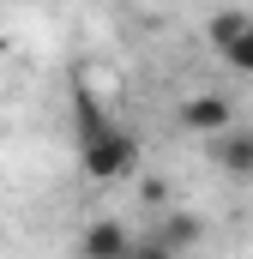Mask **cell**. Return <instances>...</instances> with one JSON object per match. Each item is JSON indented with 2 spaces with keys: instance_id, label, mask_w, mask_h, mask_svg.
<instances>
[{
  "instance_id": "cell-1",
  "label": "cell",
  "mask_w": 253,
  "mask_h": 259,
  "mask_svg": "<svg viewBox=\"0 0 253 259\" xmlns=\"http://www.w3.org/2000/svg\"><path fill=\"white\" fill-rule=\"evenodd\" d=\"M66 115H72V157H78V175L85 181L115 187V181H133L139 175V133L126 127L85 78L72 84Z\"/></svg>"
},
{
  "instance_id": "cell-2",
  "label": "cell",
  "mask_w": 253,
  "mask_h": 259,
  "mask_svg": "<svg viewBox=\"0 0 253 259\" xmlns=\"http://www.w3.org/2000/svg\"><path fill=\"white\" fill-rule=\"evenodd\" d=\"M205 36H211V49L223 55V66H235V72H247V78H253V12H241V6L211 12Z\"/></svg>"
},
{
  "instance_id": "cell-5",
  "label": "cell",
  "mask_w": 253,
  "mask_h": 259,
  "mask_svg": "<svg viewBox=\"0 0 253 259\" xmlns=\"http://www.w3.org/2000/svg\"><path fill=\"white\" fill-rule=\"evenodd\" d=\"M205 157H211V169H223V175H253V133L241 127H223L205 139Z\"/></svg>"
},
{
  "instance_id": "cell-4",
  "label": "cell",
  "mask_w": 253,
  "mask_h": 259,
  "mask_svg": "<svg viewBox=\"0 0 253 259\" xmlns=\"http://www.w3.org/2000/svg\"><path fill=\"white\" fill-rule=\"evenodd\" d=\"M133 253V229L121 217H91L78 229V259H126Z\"/></svg>"
},
{
  "instance_id": "cell-3",
  "label": "cell",
  "mask_w": 253,
  "mask_h": 259,
  "mask_svg": "<svg viewBox=\"0 0 253 259\" xmlns=\"http://www.w3.org/2000/svg\"><path fill=\"white\" fill-rule=\"evenodd\" d=\"M175 121H181V133H193V139H211V133L235 127V109H229L223 91H187V97L175 103Z\"/></svg>"
},
{
  "instance_id": "cell-7",
  "label": "cell",
  "mask_w": 253,
  "mask_h": 259,
  "mask_svg": "<svg viewBox=\"0 0 253 259\" xmlns=\"http://www.w3.org/2000/svg\"><path fill=\"white\" fill-rule=\"evenodd\" d=\"M126 259H181V253H175V247H163L157 235H133V253H126Z\"/></svg>"
},
{
  "instance_id": "cell-6",
  "label": "cell",
  "mask_w": 253,
  "mask_h": 259,
  "mask_svg": "<svg viewBox=\"0 0 253 259\" xmlns=\"http://www.w3.org/2000/svg\"><path fill=\"white\" fill-rule=\"evenodd\" d=\"M151 235H157V241H163V247H175V253H187L193 241H199V235H205V223H199V217H193V211H163V217H157V229H151Z\"/></svg>"
}]
</instances>
